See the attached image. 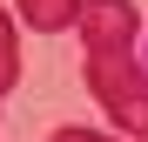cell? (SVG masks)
Here are the masks:
<instances>
[{
    "mask_svg": "<svg viewBox=\"0 0 148 142\" xmlns=\"http://www.w3.org/2000/svg\"><path fill=\"white\" fill-rule=\"evenodd\" d=\"M81 34H88V88H94V102L128 135L148 142V68L135 61V7L128 0H88Z\"/></svg>",
    "mask_w": 148,
    "mask_h": 142,
    "instance_id": "6da1fadb",
    "label": "cell"
},
{
    "mask_svg": "<svg viewBox=\"0 0 148 142\" xmlns=\"http://www.w3.org/2000/svg\"><path fill=\"white\" fill-rule=\"evenodd\" d=\"M81 7L88 0H20V20L34 34H67V27H81Z\"/></svg>",
    "mask_w": 148,
    "mask_h": 142,
    "instance_id": "7a4b0ae2",
    "label": "cell"
},
{
    "mask_svg": "<svg viewBox=\"0 0 148 142\" xmlns=\"http://www.w3.org/2000/svg\"><path fill=\"white\" fill-rule=\"evenodd\" d=\"M20 81V41H14V14H0V95Z\"/></svg>",
    "mask_w": 148,
    "mask_h": 142,
    "instance_id": "3957f363",
    "label": "cell"
},
{
    "mask_svg": "<svg viewBox=\"0 0 148 142\" xmlns=\"http://www.w3.org/2000/svg\"><path fill=\"white\" fill-rule=\"evenodd\" d=\"M47 142H108V135H94V129H54Z\"/></svg>",
    "mask_w": 148,
    "mask_h": 142,
    "instance_id": "277c9868",
    "label": "cell"
},
{
    "mask_svg": "<svg viewBox=\"0 0 148 142\" xmlns=\"http://www.w3.org/2000/svg\"><path fill=\"white\" fill-rule=\"evenodd\" d=\"M141 68H148V41H141Z\"/></svg>",
    "mask_w": 148,
    "mask_h": 142,
    "instance_id": "5b68a950",
    "label": "cell"
}]
</instances>
